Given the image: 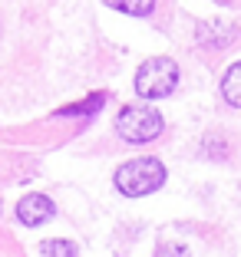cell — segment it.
Here are the masks:
<instances>
[{
	"label": "cell",
	"instance_id": "cell-5",
	"mask_svg": "<svg viewBox=\"0 0 241 257\" xmlns=\"http://www.w3.org/2000/svg\"><path fill=\"white\" fill-rule=\"evenodd\" d=\"M234 40V30L228 23H198V43L202 46H211V50H225L228 43Z\"/></svg>",
	"mask_w": 241,
	"mask_h": 257
},
{
	"label": "cell",
	"instance_id": "cell-10",
	"mask_svg": "<svg viewBox=\"0 0 241 257\" xmlns=\"http://www.w3.org/2000/svg\"><path fill=\"white\" fill-rule=\"evenodd\" d=\"M205 155H211V159H228V139L221 136V132H208L202 142Z\"/></svg>",
	"mask_w": 241,
	"mask_h": 257
},
{
	"label": "cell",
	"instance_id": "cell-11",
	"mask_svg": "<svg viewBox=\"0 0 241 257\" xmlns=\"http://www.w3.org/2000/svg\"><path fill=\"white\" fill-rule=\"evenodd\" d=\"M158 257H192L185 244H166V247L158 250Z\"/></svg>",
	"mask_w": 241,
	"mask_h": 257
},
{
	"label": "cell",
	"instance_id": "cell-6",
	"mask_svg": "<svg viewBox=\"0 0 241 257\" xmlns=\"http://www.w3.org/2000/svg\"><path fill=\"white\" fill-rule=\"evenodd\" d=\"M109 102V92H93V96H86L83 102H76V106H66V109H60V119H69V115H79V119H86V115H93V112H99V109Z\"/></svg>",
	"mask_w": 241,
	"mask_h": 257
},
{
	"label": "cell",
	"instance_id": "cell-9",
	"mask_svg": "<svg viewBox=\"0 0 241 257\" xmlns=\"http://www.w3.org/2000/svg\"><path fill=\"white\" fill-rule=\"evenodd\" d=\"M43 257H76V244L73 241H63V237H53V241L40 244Z\"/></svg>",
	"mask_w": 241,
	"mask_h": 257
},
{
	"label": "cell",
	"instance_id": "cell-8",
	"mask_svg": "<svg viewBox=\"0 0 241 257\" xmlns=\"http://www.w3.org/2000/svg\"><path fill=\"white\" fill-rule=\"evenodd\" d=\"M106 4L122 10V14H132V17H149L155 10V0H106Z\"/></svg>",
	"mask_w": 241,
	"mask_h": 257
},
{
	"label": "cell",
	"instance_id": "cell-7",
	"mask_svg": "<svg viewBox=\"0 0 241 257\" xmlns=\"http://www.w3.org/2000/svg\"><path fill=\"white\" fill-rule=\"evenodd\" d=\"M221 96H225L228 106L241 109V63H234L225 73V79H221Z\"/></svg>",
	"mask_w": 241,
	"mask_h": 257
},
{
	"label": "cell",
	"instance_id": "cell-4",
	"mask_svg": "<svg viewBox=\"0 0 241 257\" xmlns=\"http://www.w3.org/2000/svg\"><path fill=\"white\" fill-rule=\"evenodd\" d=\"M53 211H56V208H53V201L46 195H27L17 204V221L27 224V227H40L53 218Z\"/></svg>",
	"mask_w": 241,
	"mask_h": 257
},
{
	"label": "cell",
	"instance_id": "cell-1",
	"mask_svg": "<svg viewBox=\"0 0 241 257\" xmlns=\"http://www.w3.org/2000/svg\"><path fill=\"white\" fill-rule=\"evenodd\" d=\"M166 185V165L155 159V155H142V159H132L126 165L116 168V188L126 198H142L152 195Z\"/></svg>",
	"mask_w": 241,
	"mask_h": 257
},
{
	"label": "cell",
	"instance_id": "cell-3",
	"mask_svg": "<svg viewBox=\"0 0 241 257\" xmlns=\"http://www.w3.org/2000/svg\"><path fill=\"white\" fill-rule=\"evenodd\" d=\"M162 128H166V122H162L158 109H152V106H126L116 115V132L126 142H136V145L158 139Z\"/></svg>",
	"mask_w": 241,
	"mask_h": 257
},
{
	"label": "cell",
	"instance_id": "cell-2",
	"mask_svg": "<svg viewBox=\"0 0 241 257\" xmlns=\"http://www.w3.org/2000/svg\"><path fill=\"white\" fill-rule=\"evenodd\" d=\"M179 86V66L169 56H152L136 73V92L142 99H166Z\"/></svg>",
	"mask_w": 241,
	"mask_h": 257
}]
</instances>
